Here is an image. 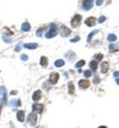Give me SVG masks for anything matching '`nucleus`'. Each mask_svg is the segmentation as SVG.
<instances>
[{
  "instance_id": "obj_3",
  "label": "nucleus",
  "mask_w": 119,
  "mask_h": 128,
  "mask_svg": "<svg viewBox=\"0 0 119 128\" xmlns=\"http://www.w3.org/2000/svg\"><path fill=\"white\" fill-rule=\"evenodd\" d=\"M37 119H38V116L37 114L34 112H31L28 116V122L29 123L30 125H35L37 124Z\"/></svg>"
},
{
  "instance_id": "obj_30",
  "label": "nucleus",
  "mask_w": 119,
  "mask_h": 128,
  "mask_svg": "<svg viewBox=\"0 0 119 128\" xmlns=\"http://www.w3.org/2000/svg\"><path fill=\"white\" fill-rule=\"evenodd\" d=\"M42 32H43L42 28H39V29L37 30V32H36V35H37L38 37H41V36H42Z\"/></svg>"
},
{
  "instance_id": "obj_32",
  "label": "nucleus",
  "mask_w": 119,
  "mask_h": 128,
  "mask_svg": "<svg viewBox=\"0 0 119 128\" xmlns=\"http://www.w3.org/2000/svg\"><path fill=\"white\" fill-rule=\"evenodd\" d=\"M105 19H106V17H104V16H101V17H99V19H98V22L99 23H103V22H104Z\"/></svg>"
},
{
  "instance_id": "obj_29",
  "label": "nucleus",
  "mask_w": 119,
  "mask_h": 128,
  "mask_svg": "<svg viewBox=\"0 0 119 128\" xmlns=\"http://www.w3.org/2000/svg\"><path fill=\"white\" fill-rule=\"evenodd\" d=\"M84 76L86 77V78H89V77L92 76V71L91 70H84Z\"/></svg>"
},
{
  "instance_id": "obj_19",
  "label": "nucleus",
  "mask_w": 119,
  "mask_h": 128,
  "mask_svg": "<svg viewBox=\"0 0 119 128\" xmlns=\"http://www.w3.org/2000/svg\"><path fill=\"white\" fill-rule=\"evenodd\" d=\"M97 67H98V63H97V61L93 60V61H91V62H90V68L92 69L94 71H95V70H97Z\"/></svg>"
},
{
  "instance_id": "obj_8",
  "label": "nucleus",
  "mask_w": 119,
  "mask_h": 128,
  "mask_svg": "<svg viewBox=\"0 0 119 128\" xmlns=\"http://www.w3.org/2000/svg\"><path fill=\"white\" fill-rule=\"evenodd\" d=\"M32 110L37 112H42L43 111V105L42 104H40V103H35L32 105Z\"/></svg>"
},
{
  "instance_id": "obj_24",
  "label": "nucleus",
  "mask_w": 119,
  "mask_h": 128,
  "mask_svg": "<svg viewBox=\"0 0 119 128\" xmlns=\"http://www.w3.org/2000/svg\"><path fill=\"white\" fill-rule=\"evenodd\" d=\"M107 39H108L109 41H111V42H114V41L116 40V36L115 34H109L108 37H107Z\"/></svg>"
},
{
  "instance_id": "obj_1",
  "label": "nucleus",
  "mask_w": 119,
  "mask_h": 128,
  "mask_svg": "<svg viewBox=\"0 0 119 128\" xmlns=\"http://www.w3.org/2000/svg\"><path fill=\"white\" fill-rule=\"evenodd\" d=\"M56 35H57V26L55 24H51L49 27V31L46 33L45 37L47 39H51L54 38Z\"/></svg>"
},
{
  "instance_id": "obj_36",
  "label": "nucleus",
  "mask_w": 119,
  "mask_h": 128,
  "mask_svg": "<svg viewBox=\"0 0 119 128\" xmlns=\"http://www.w3.org/2000/svg\"><path fill=\"white\" fill-rule=\"evenodd\" d=\"M16 51H19L20 50V45H17V47H16V50H15Z\"/></svg>"
},
{
  "instance_id": "obj_17",
  "label": "nucleus",
  "mask_w": 119,
  "mask_h": 128,
  "mask_svg": "<svg viewBox=\"0 0 119 128\" xmlns=\"http://www.w3.org/2000/svg\"><path fill=\"white\" fill-rule=\"evenodd\" d=\"M48 63H49V60L47 59V57L42 56V57L40 58V65H41L42 67H47V66H48Z\"/></svg>"
},
{
  "instance_id": "obj_21",
  "label": "nucleus",
  "mask_w": 119,
  "mask_h": 128,
  "mask_svg": "<svg viewBox=\"0 0 119 128\" xmlns=\"http://www.w3.org/2000/svg\"><path fill=\"white\" fill-rule=\"evenodd\" d=\"M10 104H11V106H13V107H17V106H20L21 102H20L19 100H13V101H11Z\"/></svg>"
},
{
  "instance_id": "obj_7",
  "label": "nucleus",
  "mask_w": 119,
  "mask_h": 128,
  "mask_svg": "<svg viewBox=\"0 0 119 128\" xmlns=\"http://www.w3.org/2000/svg\"><path fill=\"white\" fill-rule=\"evenodd\" d=\"M96 23V18L94 17H88L86 20H85V24L88 26V27H93L95 25Z\"/></svg>"
},
{
  "instance_id": "obj_12",
  "label": "nucleus",
  "mask_w": 119,
  "mask_h": 128,
  "mask_svg": "<svg viewBox=\"0 0 119 128\" xmlns=\"http://www.w3.org/2000/svg\"><path fill=\"white\" fill-rule=\"evenodd\" d=\"M17 118L19 122H24L25 120V112L24 111H18L17 112Z\"/></svg>"
},
{
  "instance_id": "obj_20",
  "label": "nucleus",
  "mask_w": 119,
  "mask_h": 128,
  "mask_svg": "<svg viewBox=\"0 0 119 128\" xmlns=\"http://www.w3.org/2000/svg\"><path fill=\"white\" fill-rule=\"evenodd\" d=\"M68 88H69V93L70 94H73L74 93V85L72 82H69L68 84Z\"/></svg>"
},
{
  "instance_id": "obj_10",
  "label": "nucleus",
  "mask_w": 119,
  "mask_h": 128,
  "mask_svg": "<svg viewBox=\"0 0 119 128\" xmlns=\"http://www.w3.org/2000/svg\"><path fill=\"white\" fill-rule=\"evenodd\" d=\"M108 70H109V64H108V62H106V61L103 62L102 64H101V71H102V73H106L108 71Z\"/></svg>"
},
{
  "instance_id": "obj_37",
  "label": "nucleus",
  "mask_w": 119,
  "mask_h": 128,
  "mask_svg": "<svg viewBox=\"0 0 119 128\" xmlns=\"http://www.w3.org/2000/svg\"><path fill=\"white\" fill-rule=\"evenodd\" d=\"M11 94H13V95H14V94H17V92H16V91H12V92H11Z\"/></svg>"
},
{
  "instance_id": "obj_18",
  "label": "nucleus",
  "mask_w": 119,
  "mask_h": 128,
  "mask_svg": "<svg viewBox=\"0 0 119 128\" xmlns=\"http://www.w3.org/2000/svg\"><path fill=\"white\" fill-rule=\"evenodd\" d=\"M119 50V48L117 46H115V44H111L109 46V51L111 53H114V52H116V51Z\"/></svg>"
},
{
  "instance_id": "obj_40",
  "label": "nucleus",
  "mask_w": 119,
  "mask_h": 128,
  "mask_svg": "<svg viewBox=\"0 0 119 128\" xmlns=\"http://www.w3.org/2000/svg\"><path fill=\"white\" fill-rule=\"evenodd\" d=\"M37 128H40V127H37Z\"/></svg>"
},
{
  "instance_id": "obj_25",
  "label": "nucleus",
  "mask_w": 119,
  "mask_h": 128,
  "mask_svg": "<svg viewBox=\"0 0 119 128\" xmlns=\"http://www.w3.org/2000/svg\"><path fill=\"white\" fill-rule=\"evenodd\" d=\"M3 40H4L5 42H7V43H11V42H12V39L9 38L8 35H4V36H3Z\"/></svg>"
},
{
  "instance_id": "obj_16",
  "label": "nucleus",
  "mask_w": 119,
  "mask_h": 128,
  "mask_svg": "<svg viewBox=\"0 0 119 128\" xmlns=\"http://www.w3.org/2000/svg\"><path fill=\"white\" fill-rule=\"evenodd\" d=\"M0 93L4 97V101L6 102V100H7V89H6L5 86H1L0 87Z\"/></svg>"
},
{
  "instance_id": "obj_15",
  "label": "nucleus",
  "mask_w": 119,
  "mask_h": 128,
  "mask_svg": "<svg viewBox=\"0 0 119 128\" xmlns=\"http://www.w3.org/2000/svg\"><path fill=\"white\" fill-rule=\"evenodd\" d=\"M21 29H22V31H25V32L29 31V30H30V25H29V23H28V22L23 23L22 26H21Z\"/></svg>"
},
{
  "instance_id": "obj_28",
  "label": "nucleus",
  "mask_w": 119,
  "mask_h": 128,
  "mask_svg": "<svg viewBox=\"0 0 119 128\" xmlns=\"http://www.w3.org/2000/svg\"><path fill=\"white\" fill-rule=\"evenodd\" d=\"M94 58H95V60H96L100 61V60H103V54H101V53H99V54H96V55L94 56Z\"/></svg>"
},
{
  "instance_id": "obj_14",
  "label": "nucleus",
  "mask_w": 119,
  "mask_h": 128,
  "mask_svg": "<svg viewBox=\"0 0 119 128\" xmlns=\"http://www.w3.org/2000/svg\"><path fill=\"white\" fill-rule=\"evenodd\" d=\"M40 98H41V92H40V91H36L34 93H33L32 99H33L34 101H39Z\"/></svg>"
},
{
  "instance_id": "obj_2",
  "label": "nucleus",
  "mask_w": 119,
  "mask_h": 128,
  "mask_svg": "<svg viewBox=\"0 0 119 128\" xmlns=\"http://www.w3.org/2000/svg\"><path fill=\"white\" fill-rule=\"evenodd\" d=\"M81 20H82V16L81 15H75L73 17V18L71 19V27H78V26L81 24Z\"/></svg>"
},
{
  "instance_id": "obj_31",
  "label": "nucleus",
  "mask_w": 119,
  "mask_h": 128,
  "mask_svg": "<svg viewBox=\"0 0 119 128\" xmlns=\"http://www.w3.org/2000/svg\"><path fill=\"white\" fill-rule=\"evenodd\" d=\"M100 79H99V77H97V76H95L94 77V84H98L99 82H100Z\"/></svg>"
},
{
  "instance_id": "obj_4",
  "label": "nucleus",
  "mask_w": 119,
  "mask_h": 128,
  "mask_svg": "<svg viewBox=\"0 0 119 128\" xmlns=\"http://www.w3.org/2000/svg\"><path fill=\"white\" fill-rule=\"evenodd\" d=\"M93 5H94L93 0H83V8L86 10V11H88V10H90L92 8Z\"/></svg>"
},
{
  "instance_id": "obj_34",
  "label": "nucleus",
  "mask_w": 119,
  "mask_h": 128,
  "mask_svg": "<svg viewBox=\"0 0 119 128\" xmlns=\"http://www.w3.org/2000/svg\"><path fill=\"white\" fill-rule=\"evenodd\" d=\"M20 59H21L22 60H25V61H26V60H28V56H27L26 54H22V55L20 56Z\"/></svg>"
},
{
  "instance_id": "obj_38",
  "label": "nucleus",
  "mask_w": 119,
  "mask_h": 128,
  "mask_svg": "<svg viewBox=\"0 0 119 128\" xmlns=\"http://www.w3.org/2000/svg\"><path fill=\"white\" fill-rule=\"evenodd\" d=\"M98 128H106L105 126H100V127H98Z\"/></svg>"
},
{
  "instance_id": "obj_35",
  "label": "nucleus",
  "mask_w": 119,
  "mask_h": 128,
  "mask_svg": "<svg viewBox=\"0 0 119 128\" xmlns=\"http://www.w3.org/2000/svg\"><path fill=\"white\" fill-rule=\"evenodd\" d=\"M103 3V0H96V6H101Z\"/></svg>"
},
{
  "instance_id": "obj_33",
  "label": "nucleus",
  "mask_w": 119,
  "mask_h": 128,
  "mask_svg": "<svg viewBox=\"0 0 119 128\" xmlns=\"http://www.w3.org/2000/svg\"><path fill=\"white\" fill-rule=\"evenodd\" d=\"M79 40H80V37L77 36L74 39H71V42H77V41H79Z\"/></svg>"
},
{
  "instance_id": "obj_23",
  "label": "nucleus",
  "mask_w": 119,
  "mask_h": 128,
  "mask_svg": "<svg viewBox=\"0 0 119 128\" xmlns=\"http://www.w3.org/2000/svg\"><path fill=\"white\" fill-rule=\"evenodd\" d=\"M98 32H99V30H94L93 32H91V33L89 34V36H88V38H87V41H88V42H91L92 38H93L96 33H98Z\"/></svg>"
},
{
  "instance_id": "obj_6",
  "label": "nucleus",
  "mask_w": 119,
  "mask_h": 128,
  "mask_svg": "<svg viewBox=\"0 0 119 128\" xmlns=\"http://www.w3.org/2000/svg\"><path fill=\"white\" fill-rule=\"evenodd\" d=\"M59 78H60L59 73H57V72H52L51 74V76H50V82H51V84L57 83Z\"/></svg>"
},
{
  "instance_id": "obj_9",
  "label": "nucleus",
  "mask_w": 119,
  "mask_h": 128,
  "mask_svg": "<svg viewBox=\"0 0 119 128\" xmlns=\"http://www.w3.org/2000/svg\"><path fill=\"white\" fill-rule=\"evenodd\" d=\"M79 86L82 88V89H87L89 86H90V82L89 81L87 80H81L79 81Z\"/></svg>"
},
{
  "instance_id": "obj_13",
  "label": "nucleus",
  "mask_w": 119,
  "mask_h": 128,
  "mask_svg": "<svg viewBox=\"0 0 119 128\" xmlns=\"http://www.w3.org/2000/svg\"><path fill=\"white\" fill-rule=\"evenodd\" d=\"M24 47L28 50H35L38 48V44L37 43H28V44H24Z\"/></svg>"
},
{
  "instance_id": "obj_5",
  "label": "nucleus",
  "mask_w": 119,
  "mask_h": 128,
  "mask_svg": "<svg viewBox=\"0 0 119 128\" xmlns=\"http://www.w3.org/2000/svg\"><path fill=\"white\" fill-rule=\"evenodd\" d=\"M60 35L62 37L66 38V37H68L69 35L71 34V29H69L68 27H65V26H61L60 29Z\"/></svg>"
},
{
  "instance_id": "obj_26",
  "label": "nucleus",
  "mask_w": 119,
  "mask_h": 128,
  "mask_svg": "<svg viewBox=\"0 0 119 128\" xmlns=\"http://www.w3.org/2000/svg\"><path fill=\"white\" fill-rule=\"evenodd\" d=\"M84 64H85L84 60H80V61H78V62L76 63L75 67H76V68H81V67H83Z\"/></svg>"
},
{
  "instance_id": "obj_11",
  "label": "nucleus",
  "mask_w": 119,
  "mask_h": 128,
  "mask_svg": "<svg viewBox=\"0 0 119 128\" xmlns=\"http://www.w3.org/2000/svg\"><path fill=\"white\" fill-rule=\"evenodd\" d=\"M65 57L68 59L70 61H73L74 60V59H75V54H74V52H72V51H68L66 54H65Z\"/></svg>"
},
{
  "instance_id": "obj_22",
  "label": "nucleus",
  "mask_w": 119,
  "mask_h": 128,
  "mask_svg": "<svg viewBox=\"0 0 119 128\" xmlns=\"http://www.w3.org/2000/svg\"><path fill=\"white\" fill-rule=\"evenodd\" d=\"M54 65L56 66V67H58V68H60V67H62L63 65H64V60H58L55 61V63H54Z\"/></svg>"
},
{
  "instance_id": "obj_39",
  "label": "nucleus",
  "mask_w": 119,
  "mask_h": 128,
  "mask_svg": "<svg viewBox=\"0 0 119 128\" xmlns=\"http://www.w3.org/2000/svg\"><path fill=\"white\" fill-rule=\"evenodd\" d=\"M0 112H1V106H0Z\"/></svg>"
},
{
  "instance_id": "obj_27",
  "label": "nucleus",
  "mask_w": 119,
  "mask_h": 128,
  "mask_svg": "<svg viewBox=\"0 0 119 128\" xmlns=\"http://www.w3.org/2000/svg\"><path fill=\"white\" fill-rule=\"evenodd\" d=\"M114 77H115V79L116 81V83L119 85V71H115L114 72Z\"/></svg>"
}]
</instances>
